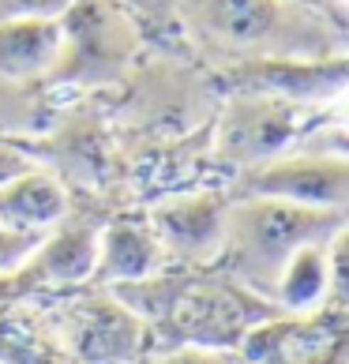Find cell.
<instances>
[{
	"label": "cell",
	"instance_id": "obj_8",
	"mask_svg": "<svg viewBox=\"0 0 349 364\" xmlns=\"http://www.w3.org/2000/svg\"><path fill=\"white\" fill-rule=\"evenodd\" d=\"M230 196L222 192H181L166 196L146 210L154 237L162 240L166 259L181 267H214L225 245Z\"/></svg>",
	"mask_w": 349,
	"mask_h": 364
},
{
	"label": "cell",
	"instance_id": "obj_21",
	"mask_svg": "<svg viewBox=\"0 0 349 364\" xmlns=\"http://www.w3.org/2000/svg\"><path fill=\"white\" fill-rule=\"evenodd\" d=\"M31 166H34V158L26 154L23 139H0V184L19 177V173L31 169Z\"/></svg>",
	"mask_w": 349,
	"mask_h": 364
},
{
	"label": "cell",
	"instance_id": "obj_2",
	"mask_svg": "<svg viewBox=\"0 0 349 364\" xmlns=\"http://www.w3.org/2000/svg\"><path fill=\"white\" fill-rule=\"evenodd\" d=\"M177 23L207 57L240 68L271 60H327L342 26L301 0H169Z\"/></svg>",
	"mask_w": 349,
	"mask_h": 364
},
{
	"label": "cell",
	"instance_id": "obj_12",
	"mask_svg": "<svg viewBox=\"0 0 349 364\" xmlns=\"http://www.w3.org/2000/svg\"><path fill=\"white\" fill-rule=\"evenodd\" d=\"M64 49L60 16L0 19V79L23 87H45Z\"/></svg>",
	"mask_w": 349,
	"mask_h": 364
},
{
	"label": "cell",
	"instance_id": "obj_18",
	"mask_svg": "<svg viewBox=\"0 0 349 364\" xmlns=\"http://www.w3.org/2000/svg\"><path fill=\"white\" fill-rule=\"evenodd\" d=\"M151 364H248L240 349H214V346H166L146 353Z\"/></svg>",
	"mask_w": 349,
	"mask_h": 364
},
{
	"label": "cell",
	"instance_id": "obj_17",
	"mask_svg": "<svg viewBox=\"0 0 349 364\" xmlns=\"http://www.w3.org/2000/svg\"><path fill=\"white\" fill-rule=\"evenodd\" d=\"M327 267H331V286H327V304L323 308L349 316V218L338 233L327 240Z\"/></svg>",
	"mask_w": 349,
	"mask_h": 364
},
{
	"label": "cell",
	"instance_id": "obj_9",
	"mask_svg": "<svg viewBox=\"0 0 349 364\" xmlns=\"http://www.w3.org/2000/svg\"><path fill=\"white\" fill-rule=\"evenodd\" d=\"M233 196H274L308 207H349V158L278 154L237 173Z\"/></svg>",
	"mask_w": 349,
	"mask_h": 364
},
{
	"label": "cell",
	"instance_id": "obj_3",
	"mask_svg": "<svg viewBox=\"0 0 349 364\" xmlns=\"http://www.w3.org/2000/svg\"><path fill=\"white\" fill-rule=\"evenodd\" d=\"M349 218V207H308L274 196H230L225 245L218 271L274 304V286L286 263L308 245L331 240Z\"/></svg>",
	"mask_w": 349,
	"mask_h": 364
},
{
	"label": "cell",
	"instance_id": "obj_1",
	"mask_svg": "<svg viewBox=\"0 0 349 364\" xmlns=\"http://www.w3.org/2000/svg\"><path fill=\"white\" fill-rule=\"evenodd\" d=\"M113 293L151 331V349L214 346L240 349L259 323L281 316L267 296L245 289L225 271L166 263L158 274L113 286Z\"/></svg>",
	"mask_w": 349,
	"mask_h": 364
},
{
	"label": "cell",
	"instance_id": "obj_13",
	"mask_svg": "<svg viewBox=\"0 0 349 364\" xmlns=\"http://www.w3.org/2000/svg\"><path fill=\"white\" fill-rule=\"evenodd\" d=\"M72 210V192L53 169L34 161L19 177L0 184V222L23 233H45Z\"/></svg>",
	"mask_w": 349,
	"mask_h": 364
},
{
	"label": "cell",
	"instance_id": "obj_11",
	"mask_svg": "<svg viewBox=\"0 0 349 364\" xmlns=\"http://www.w3.org/2000/svg\"><path fill=\"white\" fill-rule=\"evenodd\" d=\"M166 248L154 237L151 222L136 218V214H113L102 218V233H98V263H94V278L90 286H124V282H139L151 278L166 267Z\"/></svg>",
	"mask_w": 349,
	"mask_h": 364
},
{
	"label": "cell",
	"instance_id": "obj_5",
	"mask_svg": "<svg viewBox=\"0 0 349 364\" xmlns=\"http://www.w3.org/2000/svg\"><path fill=\"white\" fill-rule=\"evenodd\" d=\"M49 316L72 364H128L151 353L146 323L105 286H79Z\"/></svg>",
	"mask_w": 349,
	"mask_h": 364
},
{
	"label": "cell",
	"instance_id": "obj_15",
	"mask_svg": "<svg viewBox=\"0 0 349 364\" xmlns=\"http://www.w3.org/2000/svg\"><path fill=\"white\" fill-rule=\"evenodd\" d=\"M327 286H331V267H327V240L323 245H308L286 263L278 286H274V304L286 316H304L327 304Z\"/></svg>",
	"mask_w": 349,
	"mask_h": 364
},
{
	"label": "cell",
	"instance_id": "obj_14",
	"mask_svg": "<svg viewBox=\"0 0 349 364\" xmlns=\"http://www.w3.org/2000/svg\"><path fill=\"white\" fill-rule=\"evenodd\" d=\"M31 301H0V364H72L53 316Z\"/></svg>",
	"mask_w": 349,
	"mask_h": 364
},
{
	"label": "cell",
	"instance_id": "obj_20",
	"mask_svg": "<svg viewBox=\"0 0 349 364\" xmlns=\"http://www.w3.org/2000/svg\"><path fill=\"white\" fill-rule=\"evenodd\" d=\"M72 0H0V19L16 16H64Z\"/></svg>",
	"mask_w": 349,
	"mask_h": 364
},
{
	"label": "cell",
	"instance_id": "obj_19",
	"mask_svg": "<svg viewBox=\"0 0 349 364\" xmlns=\"http://www.w3.org/2000/svg\"><path fill=\"white\" fill-rule=\"evenodd\" d=\"M38 240H42V233H23V229H11L0 222V274H16L31 259Z\"/></svg>",
	"mask_w": 349,
	"mask_h": 364
},
{
	"label": "cell",
	"instance_id": "obj_22",
	"mask_svg": "<svg viewBox=\"0 0 349 364\" xmlns=\"http://www.w3.org/2000/svg\"><path fill=\"white\" fill-rule=\"evenodd\" d=\"M301 4L316 8V11H323V16H331L334 23H338V4H334V0H301Z\"/></svg>",
	"mask_w": 349,
	"mask_h": 364
},
{
	"label": "cell",
	"instance_id": "obj_4",
	"mask_svg": "<svg viewBox=\"0 0 349 364\" xmlns=\"http://www.w3.org/2000/svg\"><path fill=\"white\" fill-rule=\"evenodd\" d=\"M64 49L49 87H109L128 79L139 53V19L120 0H72L60 16Z\"/></svg>",
	"mask_w": 349,
	"mask_h": 364
},
{
	"label": "cell",
	"instance_id": "obj_7",
	"mask_svg": "<svg viewBox=\"0 0 349 364\" xmlns=\"http://www.w3.org/2000/svg\"><path fill=\"white\" fill-rule=\"evenodd\" d=\"M248 364H349V316L316 308L274 316L240 342Z\"/></svg>",
	"mask_w": 349,
	"mask_h": 364
},
{
	"label": "cell",
	"instance_id": "obj_6",
	"mask_svg": "<svg viewBox=\"0 0 349 364\" xmlns=\"http://www.w3.org/2000/svg\"><path fill=\"white\" fill-rule=\"evenodd\" d=\"M304 102H293L274 90L240 87V94L225 102L218 128H214V161L237 173L263 166L289 151V143L304 132Z\"/></svg>",
	"mask_w": 349,
	"mask_h": 364
},
{
	"label": "cell",
	"instance_id": "obj_16",
	"mask_svg": "<svg viewBox=\"0 0 349 364\" xmlns=\"http://www.w3.org/2000/svg\"><path fill=\"white\" fill-rule=\"evenodd\" d=\"M53 113L45 105V87H23L0 79V139H26L49 132Z\"/></svg>",
	"mask_w": 349,
	"mask_h": 364
},
{
	"label": "cell",
	"instance_id": "obj_23",
	"mask_svg": "<svg viewBox=\"0 0 349 364\" xmlns=\"http://www.w3.org/2000/svg\"><path fill=\"white\" fill-rule=\"evenodd\" d=\"M128 364H151V360H146V357H139V360H128Z\"/></svg>",
	"mask_w": 349,
	"mask_h": 364
},
{
	"label": "cell",
	"instance_id": "obj_10",
	"mask_svg": "<svg viewBox=\"0 0 349 364\" xmlns=\"http://www.w3.org/2000/svg\"><path fill=\"white\" fill-rule=\"evenodd\" d=\"M98 233H102V218L75 214V210H68L53 229H45L38 248L31 252V259L19 267L31 293L38 296V293L90 286L94 263H98Z\"/></svg>",
	"mask_w": 349,
	"mask_h": 364
}]
</instances>
